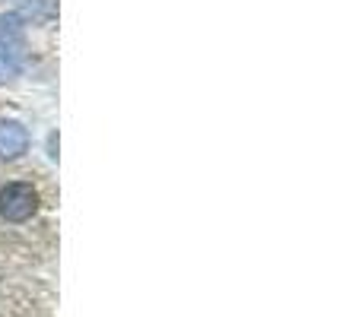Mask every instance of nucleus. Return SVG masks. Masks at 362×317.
<instances>
[{"instance_id":"1","label":"nucleus","mask_w":362,"mask_h":317,"mask_svg":"<svg viewBox=\"0 0 362 317\" xmlns=\"http://www.w3.org/2000/svg\"><path fill=\"white\" fill-rule=\"evenodd\" d=\"M38 210V193L25 181H13L0 191V216L6 222H29Z\"/></svg>"},{"instance_id":"2","label":"nucleus","mask_w":362,"mask_h":317,"mask_svg":"<svg viewBox=\"0 0 362 317\" xmlns=\"http://www.w3.org/2000/svg\"><path fill=\"white\" fill-rule=\"evenodd\" d=\"M29 150V131L19 121H0V162L19 159Z\"/></svg>"}]
</instances>
